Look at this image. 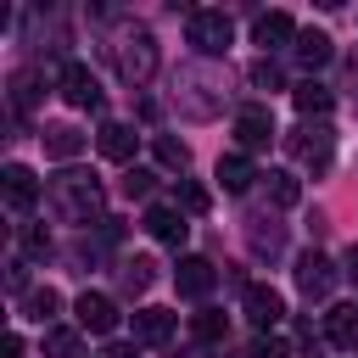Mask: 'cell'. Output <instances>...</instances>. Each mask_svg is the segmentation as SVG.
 <instances>
[{"instance_id": "obj_1", "label": "cell", "mask_w": 358, "mask_h": 358, "mask_svg": "<svg viewBox=\"0 0 358 358\" xmlns=\"http://www.w3.org/2000/svg\"><path fill=\"white\" fill-rule=\"evenodd\" d=\"M50 201L67 224H90L101 213V179L95 173H56L50 179Z\"/></svg>"}, {"instance_id": "obj_2", "label": "cell", "mask_w": 358, "mask_h": 358, "mask_svg": "<svg viewBox=\"0 0 358 358\" xmlns=\"http://www.w3.org/2000/svg\"><path fill=\"white\" fill-rule=\"evenodd\" d=\"M112 62H117V78L123 84H145L157 73V39L145 28H123L117 45H112Z\"/></svg>"}, {"instance_id": "obj_3", "label": "cell", "mask_w": 358, "mask_h": 358, "mask_svg": "<svg viewBox=\"0 0 358 358\" xmlns=\"http://www.w3.org/2000/svg\"><path fill=\"white\" fill-rule=\"evenodd\" d=\"M185 39H190L201 56H224V50L235 45V28H229L224 11H190V17H185Z\"/></svg>"}, {"instance_id": "obj_4", "label": "cell", "mask_w": 358, "mask_h": 358, "mask_svg": "<svg viewBox=\"0 0 358 358\" xmlns=\"http://www.w3.org/2000/svg\"><path fill=\"white\" fill-rule=\"evenodd\" d=\"M285 145H291V157H296V162H308L313 173H319V168H330V157H336V134H330V123H302Z\"/></svg>"}, {"instance_id": "obj_5", "label": "cell", "mask_w": 358, "mask_h": 358, "mask_svg": "<svg viewBox=\"0 0 358 358\" xmlns=\"http://www.w3.org/2000/svg\"><path fill=\"white\" fill-rule=\"evenodd\" d=\"M56 84H62V101H67V106H84V112H101V84H95V73H90L84 62H67Z\"/></svg>"}, {"instance_id": "obj_6", "label": "cell", "mask_w": 358, "mask_h": 358, "mask_svg": "<svg viewBox=\"0 0 358 358\" xmlns=\"http://www.w3.org/2000/svg\"><path fill=\"white\" fill-rule=\"evenodd\" d=\"M73 313H78V330H90V336H112L117 330V302L106 291H84L73 302Z\"/></svg>"}, {"instance_id": "obj_7", "label": "cell", "mask_w": 358, "mask_h": 358, "mask_svg": "<svg viewBox=\"0 0 358 358\" xmlns=\"http://www.w3.org/2000/svg\"><path fill=\"white\" fill-rule=\"evenodd\" d=\"M235 140H241V151H263L274 140V112L268 106H241L235 112Z\"/></svg>"}, {"instance_id": "obj_8", "label": "cell", "mask_w": 358, "mask_h": 358, "mask_svg": "<svg viewBox=\"0 0 358 358\" xmlns=\"http://www.w3.org/2000/svg\"><path fill=\"white\" fill-rule=\"evenodd\" d=\"M330 285H336V263L324 252H302L296 257V291L302 296H324Z\"/></svg>"}, {"instance_id": "obj_9", "label": "cell", "mask_w": 358, "mask_h": 358, "mask_svg": "<svg viewBox=\"0 0 358 358\" xmlns=\"http://www.w3.org/2000/svg\"><path fill=\"white\" fill-rule=\"evenodd\" d=\"M241 302H246V319H252L257 330H274V324L285 319V296H280L274 285H246Z\"/></svg>"}, {"instance_id": "obj_10", "label": "cell", "mask_w": 358, "mask_h": 358, "mask_svg": "<svg viewBox=\"0 0 358 358\" xmlns=\"http://www.w3.org/2000/svg\"><path fill=\"white\" fill-rule=\"evenodd\" d=\"M0 190H6V207H17V213H28V207L39 201V179H34L22 162H6V173H0Z\"/></svg>"}, {"instance_id": "obj_11", "label": "cell", "mask_w": 358, "mask_h": 358, "mask_svg": "<svg viewBox=\"0 0 358 358\" xmlns=\"http://www.w3.org/2000/svg\"><path fill=\"white\" fill-rule=\"evenodd\" d=\"M145 229H151V241H162V246H185V235H190V224H185V213L179 207H145Z\"/></svg>"}, {"instance_id": "obj_12", "label": "cell", "mask_w": 358, "mask_h": 358, "mask_svg": "<svg viewBox=\"0 0 358 358\" xmlns=\"http://www.w3.org/2000/svg\"><path fill=\"white\" fill-rule=\"evenodd\" d=\"M173 285H179V296H207V291L218 285V268H213L207 257H179Z\"/></svg>"}, {"instance_id": "obj_13", "label": "cell", "mask_w": 358, "mask_h": 358, "mask_svg": "<svg viewBox=\"0 0 358 358\" xmlns=\"http://www.w3.org/2000/svg\"><path fill=\"white\" fill-rule=\"evenodd\" d=\"M134 145H140V134H134L129 123H101V134H95V151H101L106 162H129Z\"/></svg>"}, {"instance_id": "obj_14", "label": "cell", "mask_w": 358, "mask_h": 358, "mask_svg": "<svg viewBox=\"0 0 358 358\" xmlns=\"http://www.w3.org/2000/svg\"><path fill=\"white\" fill-rule=\"evenodd\" d=\"M173 324H179V319H173L168 308H140V313H134V341H145V347H162V341L173 336Z\"/></svg>"}, {"instance_id": "obj_15", "label": "cell", "mask_w": 358, "mask_h": 358, "mask_svg": "<svg viewBox=\"0 0 358 358\" xmlns=\"http://www.w3.org/2000/svg\"><path fill=\"white\" fill-rule=\"evenodd\" d=\"M291 101H296V112H302V123H313V117L324 123V112L336 106V95H330V90L319 84V78H308V84H296V90H291Z\"/></svg>"}, {"instance_id": "obj_16", "label": "cell", "mask_w": 358, "mask_h": 358, "mask_svg": "<svg viewBox=\"0 0 358 358\" xmlns=\"http://www.w3.org/2000/svg\"><path fill=\"white\" fill-rule=\"evenodd\" d=\"M324 336H330V347H358V308L352 302H336L324 313Z\"/></svg>"}, {"instance_id": "obj_17", "label": "cell", "mask_w": 358, "mask_h": 358, "mask_svg": "<svg viewBox=\"0 0 358 358\" xmlns=\"http://www.w3.org/2000/svg\"><path fill=\"white\" fill-rule=\"evenodd\" d=\"M291 56H296L308 73H313V67H324V62H330V34H319V28H302V34H296V45H291Z\"/></svg>"}, {"instance_id": "obj_18", "label": "cell", "mask_w": 358, "mask_h": 358, "mask_svg": "<svg viewBox=\"0 0 358 358\" xmlns=\"http://www.w3.org/2000/svg\"><path fill=\"white\" fill-rule=\"evenodd\" d=\"M39 140H45V157H56V162H67V157H78V151H84V134H78L73 123H50Z\"/></svg>"}, {"instance_id": "obj_19", "label": "cell", "mask_w": 358, "mask_h": 358, "mask_svg": "<svg viewBox=\"0 0 358 358\" xmlns=\"http://www.w3.org/2000/svg\"><path fill=\"white\" fill-rule=\"evenodd\" d=\"M252 39H257V45H285V39H296V22H291L285 11H263V17L252 22Z\"/></svg>"}, {"instance_id": "obj_20", "label": "cell", "mask_w": 358, "mask_h": 358, "mask_svg": "<svg viewBox=\"0 0 358 358\" xmlns=\"http://www.w3.org/2000/svg\"><path fill=\"white\" fill-rule=\"evenodd\" d=\"M39 90H45L39 67H17V73H11V106H17V112H34V106H39Z\"/></svg>"}, {"instance_id": "obj_21", "label": "cell", "mask_w": 358, "mask_h": 358, "mask_svg": "<svg viewBox=\"0 0 358 358\" xmlns=\"http://www.w3.org/2000/svg\"><path fill=\"white\" fill-rule=\"evenodd\" d=\"M252 179H257V173H252V162H246L241 151H235V157H218V185H224L229 196H241V190H252Z\"/></svg>"}, {"instance_id": "obj_22", "label": "cell", "mask_w": 358, "mask_h": 358, "mask_svg": "<svg viewBox=\"0 0 358 358\" xmlns=\"http://www.w3.org/2000/svg\"><path fill=\"white\" fill-rule=\"evenodd\" d=\"M224 330H229V313H218V308L190 313V336H196V341H224Z\"/></svg>"}, {"instance_id": "obj_23", "label": "cell", "mask_w": 358, "mask_h": 358, "mask_svg": "<svg viewBox=\"0 0 358 358\" xmlns=\"http://www.w3.org/2000/svg\"><path fill=\"white\" fill-rule=\"evenodd\" d=\"M151 151H157V162H162V168H179V173L190 168V145H185V140H173V134H157V140H151Z\"/></svg>"}, {"instance_id": "obj_24", "label": "cell", "mask_w": 358, "mask_h": 358, "mask_svg": "<svg viewBox=\"0 0 358 358\" xmlns=\"http://www.w3.org/2000/svg\"><path fill=\"white\" fill-rule=\"evenodd\" d=\"M45 358H84V341H78V330H45Z\"/></svg>"}, {"instance_id": "obj_25", "label": "cell", "mask_w": 358, "mask_h": 358, "mask_svg": "<svg viewBox=\"0 0 358 358\" xmlns=\"http://www.w3.org/2000/svg\"><path fill=\"white\" fill-rule=\"evenodd\" d=\"M263 179H268V201H274V207H296V201H302V185H296L291 173H263Z\"/></svg>"}, {"instance_id": "obj_26", "label": "cell", "mask_w": 358, "mask_h": 358, "mask_svg": "<svg viewBox=\"0 0 358 358\" xmlns=\"http://www.w3.org/2000/svg\"><path fill=\"white\" fill-rule=\"evenodd\" d=\"M56 308H62V296H56L50 285H39V291H28V296H22V313H28V319H39V324H45Z\"/></svg>"}, {"instance_id": "obj_27", "label": "cell", "mask_w": 358, "mask_h": 358, "mask_svg": "<svg viewBox=\"0 0 358 358\" xmlns=\"http://www.w3.org/2000/svg\"><path fill=\"white\" fill-rule=\"evenodd\" d=\"M151 280H157V263H151V257H129V263H123V285H129V291H145Z\"/></svg>"}, {"instance_id": "obj_28", "label": "cell", "mask_w": 358, "mask_h": 358, "mask_svg": "<svg viewBox=\"0 0 358 358\" xmlns=\"http://www.w3.org/2000/svg\"><path fill=\"white\" fill-rule=\"evenodd\" d=\"M179 207H185V213H207V207H213V196H207L196 179H179Z\"/></svg>"}, {"instance_id": "obj_29", "label": "cell", "mask_w": 358, "mask_h": 358, "mask_svg": "<svg viewBox=\"0 0 358 358\" xmlns=\"http://www.w3.org/2000/svg\"><path fill=\"white\" fill-rule=\"evenodd\" d=\"M252 84H257V90H274V84H280V67H274V62H252Z\"/></svg>"}, {"instance_id": "obj_30", "label": "cell", "mask_w": 358, "mask_h": 358, "mask_svg": "<svg viewBox=\"0 0 358 358\" xmlns=\"http://www.w3.org/2000/svg\"><path fill=\"white\" fill-rule=\"evenodd\" d=\"M151 179H157V173H145V168H129L123 190H129V196H151Z\"/></svg>"}, {"instance_id": "obj_31", "label": "cell", "mask_w": 358, "mask_h": 358, "mask_svg": "<svg viewBox=\"0 0 358 358\" xmlns=\"http://www.w3.org/2000/svg\"><path fill=\"white\" fill-rule=\"evenodd\" d=\"M252 358H285V341L280 336H257L252 341Z\"/></svg>"}, {"instance_id": "obj_32", "label": "cell", "mask_w": 358, "mask_h": 358, "mask_svg": "<svg viewBox=\"0 0 358 358\" xmlns=\"http://www.w3.org/2000/svg\"><path fill=\"white\" fill-rule=\"evenodd\" d=\"M252 246H257V252H280V224H268V229H252Z\"/></svg>"}, {"instance_id": "obj_33", "label": "cell", "mask_w": 358, "mask_h": 358, "mask_svg": "<svg viewBox=\"0 0 358 358\" xmlns=\"http://www.w3.org/2000/svg\"><path fill=\"white\" fill-rule=\"evenodd\" d=\"M22 246H28L34 257H39V252H50V241H45V229H28V235H22Z\"/></svg>"}, {"instance_id": "obj_34", "label": "cell", "mask_w": 358, "mask_h": 358, "mask_svg": "<svg viewBox=\"0 0 358 358\" xmlns=\"http://www.w3.org/2000/svg\"><path fill=\"white\" fill-rule=\"evenodd\" d=\"M0 352H6V358H22V336H17V330H11V336H6V341H0Z\"/></svg>"}, {"instance_id": "obj_35", "label": "cell", "mask_w": 358, "mask_h": 358, "mask_svg": "<svg viewBox=\"0 0 358 358\" xmlns=\"http://www.w3.org/2000/svg\"><path fill=\"white\" fill-rule=\"evenodd\" d=\"M101 358H134V347H123V341H112V347H106Z\"/></svg>"}, {"instance_id": "obj_36", "label": "cell", "mask_w": 358, "mask_h": 358, "mask_svg": "<svg viewBox=\"0 0 358 358\" xmlns=\"http://www.w3.org/2000/svg\"><path fill=\"white\" fill-rule=\"evenodd\" d=\"M347 280H352V285H358V246H352V252H347Z\"/></svg>"}]
</instances>
